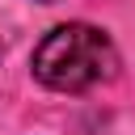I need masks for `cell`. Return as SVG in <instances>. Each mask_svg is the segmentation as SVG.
Listing matches in <instances>:
<instances>
[{
    "instance_id": "obj_1",
    "label": "cell",
    "mask_w": 135,
    "mask_h": 135,
    "mask_svg": "<svg viewBox=\"0 0 135 135\" xmlns=\"http://www.w3.org/2000/svg\"><path fill=\"white\" fill-rule=\"evenodd\" d=\"M30 68L55 93H89L118 72V51L101 25L63 21L34 46Z\"/></svg>"
},
{
    "instance_id": "obj_2",
    "label": "cell",
    "mask_w": 135,
    "mask_h": 135,
    "mask_svg": "<svg viewBox=\"0 0 135 135\" xmlns=\"http://www.w3.org/2000/svg\"><path fill=\"white\" fill-rule=\"evenodd\" d=\"M38 4H51V0H38Z\"/></svg>"
}]
</instances>
